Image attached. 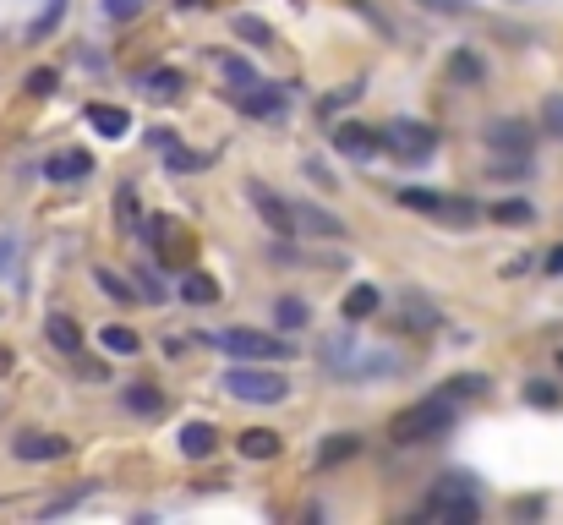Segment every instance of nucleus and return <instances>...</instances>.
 <instances>
[{
	"mask_svg": "<svg viewBox=\"0 0 563 525\" xmlns=\"http://www.w3.org/2000/svg\"><path fill=\"white\" fill-rule=\"evenodd\" d=\"M307 175H312V181H323V186H334V175H328V170L318 165V159H307Z\"/></svg>",
	"mask_w": 563,
	"mask_h": 525,
	"instance_id": "a18cd8bd",
	"label": "nucleus"
},
{
	"mask_svg": "<svg viewBox=\"0 0 563 525\" xmlns=\"http://www.w3.org/2000/svg\"><path fill=\"white\" fill-rule=\"evenodd\" d=\"M61 17H66V0H55V6H50V11H44V17H39V22H33V39H44V33H50V28H55V22H61Z\"/></svg>",
	"mask_w": 563,
	"mask_h": 525,
	"instance_id": "79ce46f5",
	"label": "nucleus"
},
{
	"mask_svg": "<svg viewBox=\"0 0 563 525\" xmlns=\"http://www.w3.org/2000/svg\"><path fill=\"white\" fill-rule=\"evenodd\" d=\"M400 203L416 208V214H443V203H449V197H443V192H427V186H405Z\"/></svg>",
	"mask_w": 563,
	"mask_h": 525,
	"instance_id": "c756f323",
	"label": "nucleus"
},
{
	"mask_svg": "<svg viewBox=\"0 0 563 525\" xmlns=\"http://www.w3.org/2000/svg\"><path fill=\"white\" fill-rule=\"evenodd\" d=\"M274 323L279 329H307V301L301 296H279L274 301Z\"/></svg>",
	"mask_w": 563,
	"mask_h": 525,
	"instance_id": "cd10ccee",
	"label": "nucleus"
},
{
	"mask_svg": "<svg viewBox=\"0 0 563 525\" xmlns=\"http://www.w3.org/2000/svg\"><path fill=\"white\" fill-rule=\"evenodd\" d=\"M93 279H99V290H104V296H110V301H121V307H132V301L143 296V290H132V285H126V279H121V274H110V268H93Z\"/></svg>",
	"mask_w": 563,
	"mask_h": 525,
	"instance_id": "bb28decb",
	"label": "nucleus"
},
{
	"mask_svg": "<svg viewBox=\"0 0 563 525\" xmlns=\"http://www.w3.org/2000/svg\"><path fill=\"white\" fill-rule=\"evenodd\" d=\"M492 225H531L536 219V208L531 203H520V197H509V203H492Z\"/></svg>",
	"mask_w": 563,
	"mask_h": 525,
	"instance_id": "a878e982",
	"label": "nucleus"
},
{
	"mask_svg": "<svg viewBox=\"0 0 563 525\" xmlns=\"http://www.w3.org/2000/svg\"><path fill=\"white\" fill-rule=\"evenodd\" d=\"M350 11H361V17H367V22H372V28H378V33H394V22H389V17H383V11H378V6H372V0H350Z\"/></svg>",
	"mask_w": 563,
	"mask_h": 525,
	"instance_id": "ea45409f",
	"label": "nucleus"
},
{
	"mask_svg": "<svg viewBox=\"0 0 563 525\" xmlns=\"http://www.w3.org/2000/svg\"><path fill=\"white\" fill-rule=\"evenodd\" d=\"M383 148H389L394 159H405V165H421V159H432V148H438V132H432L427 121H394V126H383Z\"/></svg>",
	"mask_w": 563,
	"mask_h": 525,
	"instance_id": "39448f33",
	"label": "nucleus"
},
{
	"mask_svg": "<svg viewBox=\"0 0 563 525\" xmlns=\"http://www.w3.org/2000/svg\"><path fill=\"white\" fill-rule=\"evenodd\" d=\"M11 454L17 460H61L66 454V438H55V433H22V438H11Z\"/></svg>",
	"mask_w": 563,
	"mask_h": 525,
	"instance_id": "f8f14e48",
	"label": "nucleus"
},
{
	"mask_svg": "<svg viewBox=\"0 0 563 525\" xmlns=\"http://www.w3.org/2000/svg\"><path fill=\"white\" fill-rule=\"evenodd\" d=\"M416 6H427V11H465L471 0H416Z\"/></svg>",
	"mask_w": 563,
	"mask_h": 525,
	"instance_id": "37998d69",
	"label": "nucleus"
},
{
	"mask_svg": "<svg viewBox=\"0 0 563 525\" xmlns=\"http://www.w3.org/2000/svg\"><path fill=\"white\" fill-rule=\"evenodd\" d=\"M181 88H186V77L175 72V66H159V72H148V77H143V93H148L154 104H170Z\"/></svg>",
	"mask_w": 563,
	"mask_h": 525,
	"instance_id": "6ab92c4d",
	"label": "nucleus"
},
{
	"mask_svg": "<svg viewBox=\"0 0 563 525\" xmlns=\"http://www.w3.org/2000/svg\"><path fill=\"white\" fill-rule=\"evenodd\" d=\"M225 83H236V93L241 88H252V83H263V77L252 72V66L241 61V55H225Z\"/></svg>",
	"mask_w": 563,
	"mask_h": 525,
	"instance_id": "2f4dec72",
	"label": "nucleus"
},
{
	"mask_svg": "<svg viewBox=\"0 0 563 525\" xmlns=\"http://www.w3.org/2000/svg\"><path fill=\"white\" fill-rule=\"evenodd\" d=\"M487 143H492V154H503V159H531L536 132L525 121H498V126H487Z\"/></svg>",
	"mask_w": 563,
	"mask_h": 525,
	"instance_id": "1a4fd4ad",
	"label": "nucleus"
},
{
	"mask_svg": "<svg viewBox=\"0 0 563 525\" xmlns=\"http://www.w3.org/2000/svg\"><path fill=\"white\" fill-rule=\"evenodd\" d=\"M44 334H50V345L61 350V356H82V329L72 318H61V312H55L50 323H44Z\"/></svg>",
	"mask_w": 563,
	"mask_h": 525,
	"instance_id": "aec40b11",
	"label": "nucleus"
},
{
	"mask_svg": "<svg viewBox=\"0 0 563 525\" xmlns=\"http://www.w3.org/2000/svg\"><path fill=\"white\" fill-rule=\"evenodd\" d=\"M378 307H383L378 285H350V290H345V307H339V312H345L350 323H361V318H372Z\"/></svg>",
	"mask_w": 563,
	"mask_h": 525,
	"instance_id": "a211bd4d",
	"label": "nucleus"
},
{
	"mask_svg": "<svg viewBox=\"0 0 563 525\" xmlns=\"http://www.w3.org/2000/svg\"><path fill=\"white\" fill-rule=\"evenodd\" d=\"M542 268H547V274H563V247H553V252H547V258H542Z\"/></svg>",
	"mask_w": 563,
	"mask_h": 525,
	"instance_id": "c03bdc74",
	"label": "nucleus"
},
{
	"mask_svg": "<svg viewBox=\"0 0 563 525\" xmlns=\"http://www.w3.org/2000/svg\"><path fill=\"white\" fill-rule=\"evenodd\" d=\"M438 394H443V400H476V394H487V378H482V372H465V378H449Z\"/></svg>",
	"mask_w": 563,
	"mask_h": 525,
	"instance_id": "c85d7f7f",
	"label": "nucleus"
},
{
	"mask_svg": "<svg viewBox=\"0 0 563 525\" xmlns=\"http://www.w3.org/2000/svg\"><path fill=\"white\" fill-rule=\"evenodd\" d=\"M356 454H361V438L356 433H334L318 449V465H345V460H356Z\"/></svg>",
	"mask_w": 563,
	"mask_h": 525,
	"instance_id": "5701e85b",
	"label": "nucleus"
},
{
	"mask_svg": "<svg viewBox=\"0 0 563 525\" xmlns=\"http://www.w3.org/2000/svg\"><path fill=\"white\" fill-rule=\"evenodd\" d=\"M175 443H181V454H186V460H208V454L219 449V427H214V422H186Z\"/></svg>",
	"mask_w": 563,
	"mask_h": 525,
	"instance_id": "4468645a",
	"label": "nucleus"
},
{
	"mask_svg": "<svg viewBox=\"0 0 563 525\" xmlns=\"http://www.w3.org/2000/svg\"><path fill=\"white\" fill-rule=\"evenodd\" d=\"M246 197H252V208L263 214V225L274 230V236H296V203L290 197H279L274 186H263V181H246Z\"/></svg>",
	"mask_w": 563,
	"mask_h": 525,
	"instance_id": "0eeeda50",
	"label": "nucleus"
},
{
	"mask_svg": "<svg viewBox=\"0 0 563 525\" xmlns=\"http://www.w3.org/2000/svg\"><path fill=\"white\" fill-rule=\"evenodd\" d=\"M525 400L542 405V411H553V405H558V389H553V383H525Z\"/></svg>",
	"mask_w": 563,
	"mask_h": 525,
	"instance_id": "58836bf2",
	"label": "nucleus"
},
{
	"mask_svg": "<svg viewBox=\"0 0 563 525\" xmlns=\"http://www.w3.org/2000/svg\"><path fill=\"white\" fill-rule=\"evenodd\" d=\"M225 394H236L246 405H279L290 394V383L279 372H263V367H230L225 372Z\"/></svg>",
	"mask_w": 563,
	"mask_h": 525,
	"instance_id": "7ed1b4c3",
	"label": "nucleus"
},
{
	"mask_svg": "<svg viewBox=\"0 0 563 525\" xmlns=\"http://www.w3.org/2000/svg\"><path fill=\"white\" fill-rule=\"evenodd\" d=\"M454 427V400H443V394H432V400H421V405H410V411L394 416V443H432V438H443Z\"/></svg>",
	"mask_w": 563,
	"mask_h": 525,
	"instance_id": "f257e3e1",
	"label": "nucleus"
},
{
	"mask_svg": "<svg viewBox=\"0 0 563 525\" xmlns=\"http://www.w3.org/2000/svg\"><path fill=\"white\" fill-rule=\"evenodd\" d=\"M449 72L460 77V83H482V77H487V72H482V61H476V55H465V50L449 61Z\"/></svg>",
	"mask_w": 563,
	"mask_h": 525,
	"instance_id": "f704fd0d",
	"label": "nucleus"
},
{
	"mask_svg": "<svg viewBox=\"0 0 563 525\" xmlns=\"http://www.w3.org/2000/svg\"><path fill=\"white\" fill-rule=\"evenodd\" d=\"M115 208H121V230L132 236V230H137V192H132V186H121V192H115Z\"/></svg>",
	"mask_w": 563,
	"mask_h": 525,
	"instance_id": "c9c22d12",
	"label": "nucleus"
},
{
	"mask_svg": "<svg viewBox=\"0 0 563 525\" xmlns=\"http://www.w3.org/2000/svg\"><path fill=\"white\" fill-rule=\"evenodd\" d=\"M181 301H192V307L219 301V279L203 274V268H181Z\"/></svg>",
	"mask_w": 563,
	"mask_h": 525,
	"instance_id": "2eb2a0df",
	"label": "nucleus"
},
{
	"mask_svg": "<svg viewBox=\"0 0 563 525\" xmlns=\"http://www.w3.org/2000/svg\"><path fill=\"white\" fill-rule=\"evenodd\" d=\"M427 520H449V525H471L482 520V504L471 498V476H443V487L427 498V509H421Z\"/></svg>",
	"mask_w": 563,
	"mask_h": 525,
	"instance_id": "f03ea898",
	"label": "nucleus"
},
{
	"mask_svg": "<svg viewBox=\"0 0 563 525\" xmlns=\"http://www.w3.org/2000/svg\"><path fill=\"white\" fill-rule=\"evenodd\" d=\"M28 93H33V99H50V93H55V72H50V66L28 72Z\"/></svg>",
	"mask_w": 563,
	"mask_h": 525,
	"instance_id": "4c0bfd02",
	"label": "nucleus"
},
{
	"mask_svg": "<svg viewBox=\"0 0 563 525\" xmlns=\"http://www.w3.org/2000/svg\"><path fill=\"white\" fill-rule=\"evenodd\" d=\"M143 6L148 0H104V17L110 22H132V17H143Z\"/></svg>",
	"mask_w": 563,
	"mask_h": 525,
	"instance_id": "e433bc0d",
	"label": "nucleus"
},
{
	"mask_svg": "<svg viewBox=\"0 0 563 525\" xmlns=\"http://www.w3.org/2000/svg\"><path fill=\"white\" fill-rule=\"evenodd\" d=\"M44 175L50 181H82V175H93V154L88 148H61V154H50Z\"/></svg>",
	"mask_w": 563,
	"mask_h": 525,
	"instance_id": "ddd939ff",
	"label": "nucleus"
},
{
	"mask_svg": "<svg viewBox=\"0 0 563 525\" xmlns=\"http://www.w3.org/2000/svg\"><path fill=\"white\" fill-rule=\"evenodd\" d=\"M11 252H17V241H11V236H0V263H6Z\"/></svg>",
	"mask_w": 563,
	"mask_h": 525,
	"instance_id": "de8ad7c7",
	"label": "nucleus"
},
{
	"mask_svg": "<svg viewBox=\"0 0 563 525\" xmlns=\"http://www.w3.org/2000/svg\"><path fill=\"white\" fill-rule=\"evenodd\" d=\"M230 33H236V39H246V44H257V50H274V28H268L263 17H230Z\"/></svg>",
	"mask_w": 563,
	"mask_h": 525,
	"instance_id": "412c9836",
	"label": "nucleus"
},
{
	"mask_svg": "<svg viewBox=\"0 0 563 525\" xmlns=\"http://www.w3.org/2000/svg\"><path fill=\"white\" fill-rule=\"evenodd\" d=\"M88 121H93V132H99V137H126V132H132V115H126L121 104H93Z\"/></svg>",
	"mask_w": 563,
	"mask_h": 525,
	"instance_id": "f3484780",
	"label": "nucleus"
},
{
	"mask_svg": "<svg viewBox=\"0 0 563 525\" xmlns=\"http://www.w3.org/2000/svg\"><path fill=\"white\" fill-rule=\"evenodd\" d=\"M99 345L115 350V356H137V350H143V340H137L126 323H110V329H99Z\"/></svg>",
	"mask_w": 563,
	"mask_h": 525,
	"instance_id": "b1692460",
	"label": "nucleus"
},
{
	"mask_svg": "<svg viewBox=\"0 0 563 525\" xmlns=\"http://www.w3.org/2000/svg\"><path fill=\"white\" fill-rule=\"evenodd\" d=\"M143 241L154 247V258H159L164 268H186V252H192V241L181 236V225H175L170 214L143 219Z\"/></svg>",
	"mask_w": 563,
	"mask_h": 525,
	"instance_id": "423d86ee",
	"label": "nucleus"
},
{
	"mask_svg": "<svg viewBox=\"0 0 563 525\" xmlns=\"http://www.w3.org/2000/svg\"><path fill=\"white\" fill-rule=\"evenodd\" d=\"M542 132L563 137V93H547L542 99Z\"/></svg>",
	"mask_w": 563,
	"mask_h": 525,
	"instance_id": "72a5a7b5",
	"label": "nucleus"
},
{
	"mask_svg": "<svg viewBox=\"0 0 563 525\" xmlns=\"http://www.w3.org/2000/svg\"><path fill=\"white\" fill-rule=\"evenodd\" d=\"M296 225L301 236H328V241H345V219H334L318 203H296Z\"/></svg>",
	"mask_w": 563,
	"mask_h": 525,
	"instance_id": "9b49d317",
	"label": "nucleus"
},
{
	"mask_svg": "<svg viewBox=\"0 0 563 525\" xmlns=\"http://www.w3.org/2000/svg\"><path fill=\"white\" fill-rule=\"evenodd\" d=\"M334 148L345 159H372V154H383V126H361V121H339L334 126Z\"/></svg>",
	"mask_w": 563,
	"mask_h": 525,
	"instance_id": "6e6552de",
	"label": "nucleus"
},
{
	"mask_svg": "<svg viewBox=\"0 0 563 525\" xmlns=\"http://www.w3.org/2000/svg\"><path fill=\"white\" fill-rule=\"evenodd\" d=\"M164 165H170L175 175H181V170H203V165H214V154H192V148H164Z\"/></svg>",
	"mask_w": 563,
	"mask_h": 525,
	"instance_id": "7c9ffc66",
	"label": "nucleus"
},
{
	"mask_svg": "<svg viewBox=\"0 0 563 525\" xmlns=\"http://www.w3.org/2000/svg\"><path fill=\"white\" fill-rule=\"evenodd\" d=\"M236 104L246 115H257V121H279L285 115V93H279L274 83H252V88H241L236 93Z\"/></svg>",
	"mask_w": 563,
	"mask_h": 525,
	"instance_id": "9d476101",
	"label": "nucleus"
},
{
	"mask_svg": "<svg viewBox=\"0 0 563 525\" xmlns=\"http://www.w3.org/2000/svg\"><path fill=\"white\" fill-rule=\"evenodd\" d=\"M476 219H482V208H476L471 197H449V203H443V214H438V225L465 230V225H476Z\"/></svg>",
	"mask_w": 563,
	"mask_h": 525,
	"instance_id": "393cba45",
	"label": "nucleus"
},
{
	"mask_svg": "<svg viewBox=\"0 0 563 525\" xmlns=\"http://www.w3.org/2000/svg\"><path fill=\"white\" fill-rule=\"evenodd\" d=\"M214 345L230 350V356H241V361H290V356H296V345H290V340L263 334V329H225Z\"/></svg>",
	"mask_w": 563,
	"mask_h": 525,
	"instance_id": "20e7f679",
	"label": "nucleus"
},
{
	"mask_svg": "<svg viewBox=\"0 0 563 525\" xmlns=\"http://www.w3.org/2000/svg\"><path fill=\"white\" fill-rule=\"evenodd\" d=\"M361 99V83H345V88H334L328 99H318V115H334V110H345V104H356Z\"/></svg>",
	"mask_w": 563,
	"mask_h": 525,
	"instance_id": "473e14b6",
	"label": "nucleus"
},
{
	"mask_svg": "<svg viewBox=\"0 0 563 525\" xmlns=\"http://www.w3.org/2000/svg\"><path fill=\"white\" fill-rule=\"evenodd\" d=\"M175 6H181V11H208L214 0H175Z\"/></svg>",
	"mask_w": 563,
	"mask_h": 525,
	"instance_id": "49530a36",
	"label": "nucleus"
},
{
	"mask_svg": "<svg viewBox=\"0 0 563 525\" xmlns=\"http://www.w3.org/2000/svg\"><path fill=\"white\" fill-rule=\"evenodd\" d=\"M126 411L132 416H164V394L154 383H132V389H126Z\"/></svg>",
	"mask_w": 563,
	"mask_h": 525,
	"instance_id": "4be33fe9",
	"label": "nucleus"
},
{
	"mask_svg": "<svg viewBox=\"0 0 563 525\" xmlns=\"http://www.w3.org/2000/svg\"><path fill=\"white\" fill-rule=\"evenodd\" d=\"M137 290H143L148 301H159V296H164V279L154 274V268H137Z\"/></svg>",
	"mask_w": 563,
	"mask_h": 525,
	"instance_id": "a19ab883",
	"label": "nucleus"
},
{
	"mask_svg": "<svg viewBox=\"0 0 563 525\" xmlns=\"http://www.w3.org/2000/svg\"><path fill=\"white\" fill-rule=\"evenodd\" d=\"M236 449L246 454V460H274V454L285 449V438L268 433V427H246V433L236 438Z\"/></svg>",
	"mask_w": 563,
	"mask_h": 525,
	"instance_id": "dca6fc26",
	"label": "nucleus"
}]
</instances>
